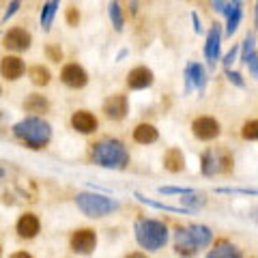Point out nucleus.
Segmentation results:
<instances>
[{"label":"nucleus","mask_w":258,"mask_h":258,"mask_svg":"<svg viewBox=\"0 0 258 258\" xmlns=\"http://www.w3.org/2000/svg\"><path fill=\"white\" fill-rule=\"evenodd\" d=\"M101 112L110 120H123L127 116V112H129V99H127V95H120V93L110 95L108 99L103 101Z\"/></svg>","instance_id":"ddd939ff"},{"label":"nucleus","mask_w":258,"mask_h":258,"mask_svg":"<svg viewBox=\"0 0 258 258\" xmlns=\"http://www.w3.org/2000/svg\"><path fill=\"white\" fill-rule=\"evenodd\" d=\"M241 136H243V140H247V142H256V138H258V120L256 118L245 120L243 129H241Z\"/></svg>","instance_id":"c85d7f7f"},{"label":"nucleus","mask_w":258,"mask_h":258,"mask_svg":"<svg viewBox=\"0 0 258 258\" xmlns=\"http://www.w3.org/2000/svg\"><path fill=\"white\" fill-rule=\"evenodd\" d=\"M211 7H213V9L220 13V15H224V18H228L230 9H232L230 3H226V0H211Z\"/></svg>","instance_id":"72a5a7b5"},{"label":"nucleus","mask_w":258,"mask_h":258,"mask_svg":"<svg viewBox=\"0 0 258 258\" xmlns=\"http://www.w3.org/2000/svg\"><path fill=\"white\" fill-rule=\"evenodd\" d=\"M78 22H80V11L76 7H69L67 9V24L69 26H78Z\"/></svg>","instance_id":"e433bc0d"},{"label":"nucleus","mask_w":258,"mask_h":258,"mask_svg":"<svg viewBox=\"0 0 258 258\" xmlns=\"http://www.w3.org/2000/svg\"><path fill=\"white\" fill-rule=\"evenodd\" d=\"M39 230H41V222H39V217L35 213H24L15 222V232H18L20 239H26V241L35 239L39 235Z\"/></svg>","instance_id":"f3484780"},{"label":"nucleus","mask_w":258,"mask_h":258,"mask_svg":"<svg viewBox=\"0 0 258 258\" xmlns=\"http://www.w3.org/2000/svg\"><path fill=\"white\" fill-rule=\"evenodd\" d=\"M30 43H32V35L22 26H15L11 30H7L5 37H3V45L9 52H26L30 47Z\"/></svg>","instance_id":"9d476101"},{"label":"nucleus","mask_w":258,"mask_h":258,"mask_svg":"<svg viewBox=\"0 0 258 258\" xmlns=\"http://www.w3.org/2000/svg\"><path fill=\"white\" fill-rule=\"evenodd\" d=\"M207 258H243V252H241L235 243H230L228 239H220L209 249Z\"/></svg>","instance_id":"a211bd4d"},{"label":"nucleus","mask_w":258,"mask_h":258,"mask_svg":"<svg viewBox=\"0 0 258 258\" xmlns=\"http://www.w3.org/2000/svg\"><path fill=\"white\" fill-rule=\"evenodd\" d=\"M153 82H155V76H153V71L149 67H134L132 71L127 74V86L132 88V91H144V88H151Z\"/></svg>","instance_id":"dca6fc26"},{"label":"nucleus","mask_w":258,"mask_h":258,"mask_svg":"<svg viewBox=\"0 0 258 258\" xmlns=\"http://www.w3.org/2000/svg\"><path fill=\"white\" fill-rule=\"evenodd\" d=\"M47 56H50V60L52 62H60L62 60V52L58 50V47H56V45H47Z\"/></svg>","instance_id":"4c0bfd02"},{"label":"nucleus","mask_w":258,"mask_h":258,"mask_svg":"<svg viewBox=\"0 0 258 258\" xmlns=\"http://www.w3.org/2000/svg\"><path fill=\"white\" fill-rule=\"evenodd\" d=\"M213 243V230L205 224H187L174 230V252L181 258L198 256L200 249Z\"/></svg>","instance_id":"f257e3e1"},{"label":"nucleus","mask_w":258,"mask_h":258,"mask_svg":"<svg viewBox=\"0 0 258 258\" xmlns=\"http://www.w3.org/2000/svg\"><path fill=\"white\" fill-rule=\"evenodd\" d=\"M58 7H60V0H47L41 9V28L47 32L52 28V22L56 18V13H58Z\"/></svg>","instance_id":"393cba45"},{"label":"nucleus","mask_w":258,"mask_h":258,"mask_svg":"<svg viewBox=\"0 0 258 258\" xmlns=\"http://www.w3.org/2000/svg\"><path fill=\"white\" fill-rule=\"evenodd\" d=\"M136 198L140 200L142 205H147V207H153V209H159V211H168V213H179V215H183V213H189L185 207H172V205H164V203H157V200H151V198H147L144 194H140V191H136L134 194Z\"/></svg>","instance_id":"5701e85b"},{"label":"nucleus","mask_w":258,"mask_h":258,"mask_svg":"<svg viewBox=\"0 0 258 258\" xmlns=\"http://www.w3.org/2000/svg\"><path fill=\"white\" fill-rule=\"evenodd\" d=\"M125 258H149L147 254H142V252H132V254H127Z\"/></svg>","instance_id":"a19ab883"},{"label":"nucleus","mask_w":258,"mask_h":258,"mask_svg":"<svg viewBox=\"0 0 258 258\" xmlns=\"http://www.w3.org/2000/svg\"><path fill=\"white\" fill-rule=\"evenodd\" d=\"M71 127H74V132L82 134V136H91L99 129V120H97V116L93 114V112L76 110L74 114H71Z\"/></svg>","instance_id":"4468645a"},{"label":"nucleus","mask_w":258,"mask_h":258,"mask_svg":"<svg viewBox=\"0 0 258 258\" xmlns=\"http://www.w3.org/2000/svg\"><path fill=\"white\" fill-rule=\"evenodd\" d=\"M217 194H243V196H256L254 187H217Z\"/></svg>","instance_id":"7c9ffc66"},{"label":"nucleus","mask_w":258,"mask_h":258,"mask_svg":"<svg viewBox=\"0 0 258 258\" xmlns=\"http://www.w3.org/2000/svg\"><path fill=\"white\" fill-rule=\"evenodd\" d=\"M245 64L249 67V74H252V78H258V54L256 52H252V54L247 56Z\"/></svg>","instance_id":"f704fd0d"},{"label":"nucleus","mask_w":258,"mask_h":258,"mask_svg":"<svg viewBox=\"0 0 258 258\" xmlns=\"http://www.w3.org/2000/svg\"><path fill=\"white\" fill-rule=\"evenodd\" d=\"M232 155L226 149H207L203 155H200V172L203 176H220L232 170Z\"/></svg>","instance_id":"423d86ee"},{"label":"nucleus","mask_w":258,"mask_h":258,"mask_svg":"<svg viewBox=\"0 0 258 258\" xmlns=\"http://www.w3.org/2000/svg\"><path fill=\"white\" fill-rule=\"evenodd\" d=\"M9 258H32V254H28V252H15Z\"/></svg>","instance_id":"ea45409f"},{"label":"nucleus","mask_w":258,"mask_h":258,"mask_svg":"<svg viewBox=\"0 0 258 258\" xmlns=\"http://www.w3.org/2000/svg\"><path fill=\"white\" fill-rule=\"evenodd\" d=\"M60 82L64 86L74 88V91H80V88H84L88 84V74L82 64L69 62V64H64L62 71H60Z\"/></svg>","instance_id":"9b49d317"},{"label":"nucleus","mask_w":258,"mask_h":258,"mask_svg":"<svg viewBox=\"0 0 258 258\" xmlns=\"http://www.w3.org/2000/svg\"><path fill=\"white\" fill-rule=\"evenodd\" d=\"M108 13H110V22H112V26H114V30L116 32H123L125 18H123V9H120L118 0H112L110 7H108Z\"/></svg>","instance_id":"bb28decb"},{"label":"nucleus","mask_w":258,"mask_h":258,"mask_svg":"<svg viewBox=\"0 0 258 258\" xmlns=\"http://www.w3.org/2000/svg\"><path fill=\"white\" fill-rule=\"evenodd\" d=\"M230 7H232L230 15L226 18V35H228V37L235 35L241 20H243V0H232Z\"/></svg>","instance_id":"aec40b11"},{"label":"nucleus","mask_w":258,"mask_h":258,"mask_svg":"<svg viewBox=\"0 0 258 258\" xmlns=\"http://www.w3.org/2000/svg\"><path fill=\"white\" fill-rule=\"evenodd\" d=\"M252 52H256V30L247 32L245 41H243V45H241V62H245L247 56L252 54Z\"/></svg>","instance_id":"cd10ccee"},{"label":"nucleus","mask_w":258,"mask_h":258,"mask_svg":"<svg viewBox=\"0 0 258 258\" xmlns=\"http://www.w3.org/2000/svg\"><path fill=\"white\" fill-rule=\"evenodd\" d=\"M69 245L76 254H82V256L93 254L97 247V232L93 228H78V230H74V235H71Z\"/></svg>","instance_id":"1a4fd4ad"},{"label":"nucleus","mask_w":258,"mask_h":258,"mask_svg":"<svg viewBox=\"0 0 258 258\" xmlns=\"http://www.w3.org/2000/svg\"><path fill=\"white\" fill-rule=\"evenodd\" d=\"M205 58L209 62V67H215V62L222 58V28H220V24H213L207 32Z\"/></svg>","instance_id":"f8f14e48"},{"label":"nucleus","mask_w":258,"mask_h":258,"mask_svg":"<svg viewBox=\"0 0 258 258\" xmlns=\"http://www.w3.org/2000/svg\"><path fill=\"white\" fill-rule=\"evenodd\" d=\"M205 205H207L205 196H203V194H198L196 189L189 191V194H183V198H181V207H185L189 213L198 211V209H203Z\"/></svg>","instance_id":"a878e982"},{"label":"nucleus","mask_w":258,"mask_h":258,"mask_svg":"<svg viewBox=\"0 0 258 258\" xmlns=\"http://www.w3.org/2000/svg\"><path fill=\"white\" fill-rule=\"evenodd\" d=\"M226 78H228V82L235 84L237 88H245V80H243V76H241L239 71H232L230 67H226Z\"/></svg>","instance_id":"2f4dec72"},{"label":"nucleus","mask_w":258,"mask_h":258,"mask_svg":"<svg viewBox=\"0 0 258 258\" xmlns=\"http://www.w3.org/2000/svg\"><path fill=\"white\" fill-rule=\"evenodd\" d=\"M20 7H22V0H11L9 7H7V9H5V15H3V18H0V24H7V22H9V18H13V15L18 13Z\"/></svg>","instance_id":"473e14b6"},{"label":"nucleus","mask_w":258,"mask_h":258,"mask_svg":"<svg viewBox=\"0 0 258 258\" xmlns=\"http://www.w3.org/2000/svg\"><path fill=\"white\" fill-rule=\"evenodd\" d=\"M183 80H185V95H189L191 88H196L200 95L207 91L209 78H207V69L200 62H187V67L183 71Z\"/></svg>","instance_id":"6e6552de"},{"label":"nucleus","mask_w":258,"mask_h":258,"mask_svg":"<svg viewBox=\"0 0 258 258\" xmlns=\"http://www.w3.org/2000/svg\"><path fill=\"white\" fill-rule=\"evenodd\" d=\"M191 24H194V32H196V35H203L205 28H203V22H200L196 11H191Z\"/></svg>","instance_id":"58836bf2"},{"label":"nucleus","mask_w":258,"mask_h":258,"mask_svg":"<svg viewBox=\"0 0 258 258\" xmlns=\"http://www.w3.org/2000/svg\"><path fill=\"white\" fill-rule=\"evenodd\" d=\"M127 54H129V50H120V52H118V56H116V62H120V60H123Z\"/></svg>","instance_id":"79ce46f5"},{"label":"nucleus","mask_w":258,"mask_h":258,"mask_svg":"<svg viewBox=\"0 0 258 258\" xmlns=\"http://www.w3.org/2000/svg\"><path fill=\"white\" fill-rule=\"evenodd\" d=\"M91 157L97 166L108 170H125L132 161L129 149L118 138H101L91 144Z\"/></svg>","instance_id":"f03ea898"},{"label":"nucleus","mask_w":258,"mask_h":258,"mask_svg":"<svg viewBox=\"0 0 258 258\" xmlns=\"http://www.w3.org/2000/svg\"><path fill=\"white\" fill-rule=\"evenodd\" d=\"M134 237L136 243L147 252H159L166 247L168 239H170V230L161 220H153V217H142L134 224Z\"/></svg>","instance_id":"20e7f679"},{"label":"nucleus","mask_w":258,"mask_h":258,"mask_svg":"<svg viewBox=\"0 0 258 258\" xmlns=\"http://www.w3.org/2000/svg\"><path fill=\"white\" fill-rule=\"evenodd\" d=\"M157 191H159V194H164V196H170V194H176V196H183V194L194 191V187H179V185H159Z\"/></svg>","instance_id":"c756f323"},{"label":"nucleus","mask_w":258,"mask_h":258,"mask_svg":"<svg viewBox=\"0 0 258 258\" xmlns=\"http://www.w3.org/2000/svg\"><path fill=\"white\" fill-rule=\"evenodd\" d=\"M237 54H239V45H232V47H230V52H228V54H226L224 58H222L224 67H230V64L237 60Z\"/></svg>","instance_id":"c9c22d12"},{"label":"nucleus","mask_w":258,"mask_h":258,"mask_svg":"<svg viewBox=\"0 0 258 258\" xmlns=\"http://www.w3.org/2000/svg\"><path fill=\"white\" fill-rule=\"evenodd\" d=\"M191 134H194V138H198L203 142H211L215 138H220L222 125L213 116H198L191 120Z\"/></svg>","instance_id":"0eeeda50"},{"label":"nucleus","mask_w":258,"mask_h":258,"mask_svg":"<svg viewBox=\"0 0 258 258\" xmlns=\"http://www.w3.org/2000/svg\"><path fill=\"white\" fill-rule=\"evenodd\" d=\"M24 71H26V64L20 56H13V54H7L0 58V76L5 80H9V82H15V80H20L24 76Z\"/></svg>","instance_id":"2eb2a0df"},{"label":"nucleus","mask_w":258,"mask_h":258,"mask_svg":"<svg viewBox=\"0 0 258 258\" xmlns=\"http://www.w3.org/2000/svg\"><path fill=\"white\" fill-rule=\"evenodd\" d=\"M76 205L86 217H93V220H99V217H106L110 213H114L120 207L118 200H112V198L106 196V194H99L97 189L80 191L76 196Z\"/></svg>","instance_id":"39448f33"},{"label":"nucleus","mask_w":258,"mask_h":258,"mask_svg":"<svg viewBox=\"0 0 258 258\" xmlns=\"http://www.w3.org/2000/svg\"><path fill=\"white\" fill-rule=\"evenodd\" d=\"M28 78H30V82L35 86H47L52 82L50 69L43 67V64H35V67H30L28 69Z\"/></svg>","instance_id":"b1692460"},{"label":"nucleus","mask_w":258,"mask_h":258,"mask_svg":"<svg viewBox=\"0 0 258 258\" xmlns=\"http://www.w3.org/2000/svg\"><path fill=\"white\" fill-rule=\"evenodd\" d=\"M11 129H13L15 138L32 151L45 149L52 140V125L47 123V120H43L41 116H35V114L18 120Z\"/></svg>","instance_id":"7ed1b4c3"},{"label":"nucleus","mask_w":258,"mask_h":258,"mask_svg":"<svg viewBox=\"0 0 258 258\" xmlns=\"http://www.w3.org/2000/svg\"><path fill=\"white\" fill-rule=\"evenodd\" d=\"M24 110L30 112V114H35V116L45 114V112L50 110V101H47L43 95L32 93V95L26 97V101H24Z\"/></svg>","instance_id":"412c9836"},{"label":"nucleus","mask_w":258,"mask_h":258,"mask_svg":"<svg viewBox=\"0 0 258 258\" xmlns=\"http://www.w3.org/2000/svg\"><path fill=\"white\" fill-rule=\"evenodd\" d=\"M132 136H134V142H138V144H155L159 140L157 127L151 125V123H138L134 127Z\"/></svg>","instance_id":"6ab92c4d"},{"label":"nucleus","mask_w":258,"mask_h":258,"mask_svg":"<svg viewBox=\"0 0 258 258\" xmlns=\"http://www.w3.org/2000/svg\"><path fill=\"white\" fill-rule=\"evenodd\" d=\"M0 254H3V247H0Z\"/></svg>","instance_id":"c03bdc74"},{"label":"nucleus","mask_w":258,"mask_h":258,"mask_svg":"<svg viewBox=\"0 0 258 258\" xmlns=\"http://www.w3.org/2000/svg\"><path fill=\"white\" fill-rule=\"evenodd\" d=\"M164 168L168 172H181L183 168H185V157H183V153L181 149H168L166 151V155H164Z\"/></svg>","instance_id":"4be33fe9"},{"label":"nucleus","mask_w":258,"mask_h":258,"mask_svg":"<svg viewBox=\"0 0 258 258\" xmlns=\"http://www.w3.org/2000/svg\"><path fill=\"white\" fill-rule=\"evenodd\" d=\"M0 95H3V86H0Z\"/></svg>","instance_id":"37998d69"}]
</instances>
